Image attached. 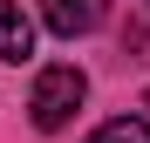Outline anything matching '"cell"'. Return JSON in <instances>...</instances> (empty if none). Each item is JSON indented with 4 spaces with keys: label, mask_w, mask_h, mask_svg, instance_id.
Segmentation results:
<instances>
[{
    "label": "cell",
    "mask_w": 150,
    "mask_h": 143,
    "mask_svg": "<svg viewBox=\"0 0 150 143\" xmlns=\"http://www.w3.org/2000/svg\"><path fill=\"white\" fill-rule=\"evenodd\" d=\"M82 95H89V75L75 61H55V68H41L34 75V95H28V116H34V130H62L75 109H82Z\"/></svg>",
    "instance_id": "obj_1"
},
{
    "label": "cell",
    "mask_w": 150,
    "mask_h": 143,
    "mask_svg": "<svg viewBox=\"0 0 150 143\" xmlns=\"http://www.w3.org/2000/svg\"><path fill=\"white\" fill-rule=\"evenodd\" d=\"M103 14H109V0H41V20H48V34H89V27H103Z\"/></svg>",
    "instance_id": "obj_2"
},
{
    "label": "cell",
    "mask_w": 150,
    "mask_h": 143,
    "mask_svg": "<svg viewBox=\"0 0 150 143\" xmlns=\"http://www.w3.org/2000/svg\"><path fill=\"white\" fill-rule=\"evenodd\" d=\"M28 55H34V20L14 0H0V61H28Z\"/></svg>",
    "instance_id": "obj_3"
},
{
    "label": "cell",
    "mask_w": 150,
    "mask_h": 143,
    "mask_svg": "<svg viewBox=\"0 0 150 143\" xmlns=\"http://www.w3.org/2000/svg\"><path fill=\"white\" fill-rule=\"evenodd\" d=\"M89 143H150V116H109L103 130H89Z\"/></svg>",
    "instance_id": "obj_4"
},
{
    "label": "cell",
    "mask_w": 150,
    "mask_h": 143,
    "mask_svg": "<svg viewBox=\"0 0 150 143\" xmlns=\"http://www.w3.org/2000/svg\"><path fill=\"white\" fill-rule=\"evenodd\" d=\"M143 109H150V95H143Z\"/></svg>",
    "instance_id": "obj_5"
}]
</instances>
